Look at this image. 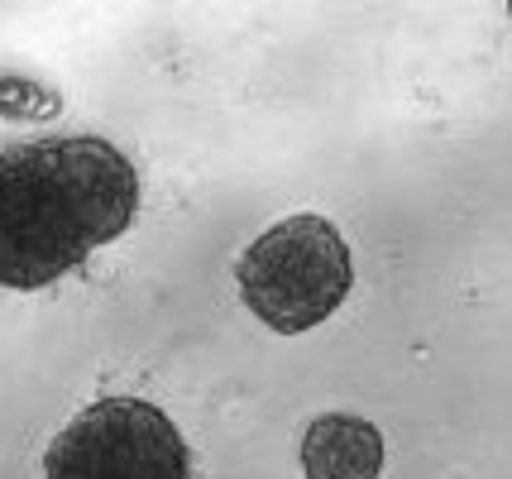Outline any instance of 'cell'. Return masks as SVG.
Returning a JSON list of instances; mask_svg holds the SVG:
<instances>
[{
	"mask_svg": "<svg viewBox=\"0 0 512 479\" xmlns=\"http://www.w3.org/2000/svg\"><path fill=\"white\" fill-rule=\"evenodd\" d=\"M302 470L307 479H379L383 436L374 422L350 412L316 417L302 436Z\"/></svg>",
	"mask_w": 512,
	"mask_h": 479,
	"instance_id": "obj_4",
	"label": "cell"
},
{
	"mask_svg": "<svg viewBox=\"0 0 512 479\" xmlns=\"http://www.w3.org/2000/svg\"><path fill=\"white\" fill-rule=\"evenodd\" d=\"M44 479H192V456L163 408L101 398L53 436Z\"/></svg>",
	"mask_w": 512,
	"mask_h": 479,
	"instance_id": "obj_3",
	"label": "cell"
},
{
	"mask_svg": "<svg viewBox=\"0 0 512 479\" xmlns=\"http://www.w3.org/2000/svg\"><path fill=\"white\" fill-rule=\"evenodd\" d=\"M355 288L350 245L326 216H288L268 226L240 259L249 312L278 336H302L331 317Z\"/></svg>",
	"mask_w": 512,
	"mask_h": 479,
	"instance_id": "obj_2",
	"label": "cell"
},
{
	"mask_svg": "<svg viewBox=\"0 0 512 479\" xmlns=\"http://www.w3.org/2000/svg\"><path fill=\"white\" fill-rule=\"evenodd\" d=\"M139 216L134 163L96 135L0 149V288H48Z\"/></svg>",
	"mask_w": 512,
	"mask_h": 479,
	"instance_id": "obj_1",
	"label": "cell"
}]
</instances>
